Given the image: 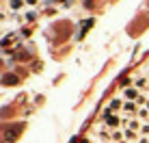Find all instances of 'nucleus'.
<instances>
[{
  "instance_id": "nucleus-16",
  "label": "nucleus",
  "mask_w": 149,
  "mask_h": 143,
  "mask_svg": "<svg viewBox=\"0 0 149 143\" xmlns=\"http://www.w3.org/2000/svg\"><path fill=\"white\" fill-rule=\"evenodd\" d=\"M138 143H149V137H141V139H138Z\"/></svg>"
},
{
  "instance_id": "nucleus-11",
  "label": "nucleus",
  "mask_w": 149,
  "mask_h": 143,
  "mask_svg": "<svg viewBox=\"0 0 149 143\" xmlns=\"http://www.w3.org/2000/svg\"><path fill=\"white\" fill-rule=\"evenodd\" d=\"M138 119H149V109H145V106H141V111H138Z\"/></svg>"
},
{
  "instance_id": "nucleus-14",
  "label": "nucleus",
  "mask_w": 149,
  "mask_h": 143,
  "mask_svg": "<svg viewBox=\"0 0 149 143\" xmlns=\"http://www.w3.org/2000/svg\"><path fill=\"white\" fill-rule=\"evenodd\" d=\"M7 18H9L7 13H4V11H0V24H2V22H7Z\"/></svg>"
},
{
  "instance_id": "nucleus-5",
  "label": "nucleus",
  "mask_w": 149,
  "mask_h": 143,
  "mask_svg": "<svg viewBox=\"0 0 149 143\" xmlns=\"http://www.w3.org/2000/svg\"><path fill=\"white\" fill-rule=\"evenodd\" d=\"M138 111H141V106L136 102H123V113L125 115H138Z\"/></svg>"
},
{
  "instance_id": "nucleus-4",
  "label": "nucleus",
  "mask_w": 149,
  "mask_h": 143,
  "mask_svg": "<svg viewBox=\"0 0 149 143\" xmlns=\"http://www.w3.org/2000/svg\"><path fill=\"white\" fill-rule=\"evenodd\" d=\"M106 111H110V113H119V111H123V100L112 98V100L108 102V106H106Z\"/></svg>"
},
{
  "instance_id": "nucleus-15",
  "label": "nucleus",
  "mask_w": 149,
  "mask_h": 143,
  "mask_svg": "<svg viewBox=\"0 0 149 143\" xmlns=\"http://www.w3.org/2000/svg\"><path fill=\"white\" fill-rule=\"evenodd\" d=\"M56 2H61V0H43V4H56Z\"/></svg>"
},
{
  "instance_id": "nucleus-12",
  "label": "nucleus",
  "mask_w": 149,
  "mask_h": 143,
  "mask_svg": "<svg viewBox=\"0 0 149 143\" xmlns=\"http://www.w3.org/2000/svg\"><path fill=\"white\" fill-rule=\"evenodd\" d=\"M138 132H141V137H149V121H145V124L141 126V130H138Z\"/></svg>"
},
{
  "instance_id": "nucleus-7",
  "label": "nucleus",
  "mask_w": 149,
  "mask_h": 143,
  "mask_svg": "<svg viewBox=\"0 0 149 143\" xmlns=\"http://www.w3.org/2000/svg\"><path fill=\"white\" fill-rule=\"evenodd\" d=\"M123 126H125V128H130V130H141V121L138 119H130V117H125V119H123Z\"/></svg>"
},
{
  "instance_id": "nucleus-2",
  "label": "nucleus",
  "mask_w": 149,
  "mask_h": 143,
  "mask_svg": "<svg viewBox=\"0 0 149 143\" xmlns=\"http://www.w3.org/2000/svg\"><path fill=\"white\" fill-rule=\"evenodd\" d=\"M134 87L141 91V93H149V76L147 74L136 76V78H134Z\"/></svg>"
},
{
  "instance_id": "nucleus-8",
  "label": "nucleus",
  "mask_w": 149,
  "mask_h": 143,
  "mask_svg": "<svg viewBox=\"0 0 149 143\" xmlns=\"http://www.w3.org/2000/svg\"><path fill=\"white\" fill-rule=\"evenodd\" d=\"M123 139H125L123 130H112V135H110V141H112V143H121Z\"/></svg>"
},
{
  "instance_id": "nucleus-18",
  "label": "nucleus",
  "mask_w": 149,
  "mask_h": 143,
  "mask_svg": "<svg viewBox=\"0 0 149 143\" xmlns=\"http://www.w3.org/2000/svg\"><path fill=\"white\" fill-rule=\"evenodd\" d=\"M2 4H4V0H0V7H2Z\"/></svg>"
},
{
  "instance_id": "nucleus-17",
  "label": "nucleus",
  "mask_w": 149,
  "mask_h": 143,
  "mask_svg": "<svg viewBox=\"0 0 149 143\" xmlns=\"http://www.w3.org/2000/svg\"><path fill=\"white\" fill-rule=\"evenodd\" d=\"M121 143H130V141H127V139H123V141H121Z\"/></svg>"
},
{
  "instance_id": "nucleus-6",
  "label": "nucleus",
  "mask_w": 149,
  "mask_h": 143,
  "mask_svg": "<svg viewBox=\"0 0 149 143\" xmlns=\"http://www.w3.org/2000/svg\"><path fill=\"white\" fill-rule=\"evenodd\" d=\"M9 4V11H22L26 7V0H7Z\"/></svg>"
},
{
  "instance_id": "nucleus-9",
  "label": "nucleus",
  "mask_w": 149,
  "mask_h": 143,
  "mask_svg": "<svg viewBox=\"0 0 149 143\" xmlns=\"http://www.w3.org/2000/svg\"><path fill=\"white\" fill-rule=\"evenodd\" d=\"M123 135H125V139H127V141H138V139H141V137L136 135V130H130V128L123 130Z\"/></svg>"
},
{
  "instance_id": "nucleus-19",
  "label": "nucleus",
  "mask_w": 149,
  "mask_h": 143,
  "mask_svg": "<svg viewBox=\"0 0 149 143\" xmlns=\"http://www.w3.org/2000/svg\"><path fill=\"white\" fill-rule=\"evenodd\" d=\"M147 76H149V72H147Z\"/></svg>"
},
{
  "instance_id": "nucleus-13",
  "label": "nucleus",
  "mask_w": 149,
  "mask_h": 143,
  "mask_svg": "<svg viewBox=\"0 0 149 143\" xmlns=\"http://www.w3.org/2000/svg\"><path fill=\"white\" fill-rule=\"evenodd\" d=\"M41 0H26V7H37Z\"/></svg>"
},
{
  "instance_id": "nucleus-3",
  "label": "nucleus",
  "mask_w": 149,
  "mask_h": 143,
  "mask_svg": "<svg viewBox=\"0 0 149 143\" xmlns=\"http://www.w3.org/2000/svg\"><path fill=\"white\" fill-rule=\"evenodd\" d=\"M123 98H125V102H136L138 98H141V91H138L134 85L132 87H123Z\"/></svg>"
},
{
  "instance_id": "nucleus-10",
  "label": "nucleus",
  "mask_w": 149,
  "mask_h": 143,
  "mask_svg": "<svg viewBox=\"0 0 149 143\" xmlns=\"http://www.w3.org/2000/svg\"><path fill=\"white\" fill-rule=\"evenodd\" d=\"M35 20H37V13L35 11H26L24 13V22H35Z\"/></svg>"
},
{
  "instance_id": "nucleus-1",
  "label": "nucleus",
  "mask_w": 149,
  "mask_h": 143,
  "mask_svg": "<svg viewBox=\"0 0 149 143\" xmlns=\"http://www.w3.org/2000/svg\"><path fill=\"white\" fill-rule=\"evenodd\" d=\"M102 124H106L110 130H119V126H123V119L117 113H110V111H104L102 115Z\"/></svg>"
}]
</instances>
